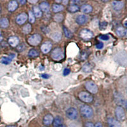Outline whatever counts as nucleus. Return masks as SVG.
I'll list each match as a JSON object with an SVG mask.
<instances>
[{"instance_id":"25","label":"nucleus","mask_w":127,"mask_h":127,"mask_svg":"<svg viewBox=\"0 0 127 127\" xmlns=\"http://www.w3.org/2000/svg\"><path fill=\"white\" fill-rule=\"evenodd\" d=\"M33 14L34 17L36 16V17H40L42 15V12L39 9V7L38 6H34L33 7Z\"/></svg>"},{"instance_id":"14","label":"nucleus","mask_w":127,"mask_h":127,"mask_svg":"<svg viewBox=\"0 0 127 127\" xmlns=\"http://www.w3.org/2000/svg\"><path fill=\"white\" fill-rule=\"evenodd\" d=\"M109 127H121V125L116 120L109 118L107 120Z\"/></svg>"},{"instance_id":"41","label":"nucleus","mask_w":127,"mask_h":127,"mask_svg":"<svg viewBox=\"0 0 127 127\" xmlns=\"http://www.w3.org/2000/svg\"><path fill=\"white\" fill-rule=\"evenodd\" d=\"M15 57V54H10V59H13V58Z\"/></svg>"},{"instance_id":"3","label":"nucleus","mask_w":127,"mask_h":127,"mask_svg":"<svg viewBox=\"0 0 127 127\" xmlns=\"http://www.w3.org/2000/svg\"><path fill=\"white\" fill-rule=\"evenodd\" d=\"M79 98L83 102L86 103H90L93 101V97L91 94L85 92H81L79 94Z\"/></svg>"},{"instance_id":"8","label":"nucleus","mask_w":127,"mask_h":127,"mask_svg":"<svg viewBox=\"0 0 127 127\" xmlns=\"http://www.w3.org/2000/svg\"><path fill=\"white\" fill-rule=\"evenodd\" d=\"M94 34L88 29H83L80 32V36L84 39H90L93 38Z\"/></svg>"},{"instance_id":"4","label":"nucleus","mask_w":127,"mask_h":127,"mask_svg":"<svg viewBox=\"0 0 127 127\" xmlns=\"http://www.w3.org/2000/svg\"><path fill=\"white\" fill-rule=\"evenodd\" d=\"M115 115L117 119L120 121H123L125 118V110L121 106H117L115 109Z\"/></svg>"},{"instance_id":"11","label":"nucleus","mask_w":127,"mask_h":127,"mask_svg":"<svg viewBox=\"0 0 127 127\" xmlns=\"http://www.w3.org/2000/svg\"><path fill=\"white\" fill-rule=\"evenodd\" d=\"M112 6H113V9L115 11H120L124 6V2L114 1H113V3H112Z\"/></svg>"},{"instance_id":"23","label":"nucleus","mask_w":127,"mask_h":127,"mask_svg":"<svg viewBox=\"0 0 127 127\" xmlns=\"http://www.w3.org/2000/svg\"><path fill=\"white\" fill-rule=\"evenodd\" d=\"M93 69V66L91 64L87 63L83 66L82 69L85 72H90Z\"/></svg>"},{"instance_id":"45","label":"nucleus","mask_w":127,"mask_h":127,"mask_svg":"<svg viewBox=\"0 0 127 127\" xmlns=\"http://www.w3.org/2000/svg\"><path fill=\"white\" fill-rule=\"evenodd\" d=\"M66 127V126H65L64 125H61V126H59V127Z\"/></svg>"},{"instance_id":"16","label":"nucleus","mask_w":127,"mask_h":127,"mask_svg":"<svg viewBox=\"0 0 127 127\" xmlns=\"http://www.w3.org/2000/svg\"><path fill=\"white\" fill-rule=\"evenodd\" d=\"M39 9L44 12H48L50 10V5L47 2H41L39 4Z\"/></svg>"},{"instance_id":"40","label":"nucleus","mask_w":127,"mask_h":127,"mask_svg":"<svg viewBox=\"0 0 127 127\" xmlns=\"http://www.w3.org/2000/svg\"><path fill=\"white\" fill-rule=\"evenodd\" d=\"M94 127H103V126L100 123H97L94 126Z\"/></svg>"},{"instance_id":"20","label":"nucleus","mask_w":127,"mask_h":127,"mask_svg":"<svg viewBox=\"0 0 127 127\" xmlns=\"http://www.w3.org/2000/svg\"><path fill=\"white\" fill-rule=\"evenodd\" d=\"M116 33L119 36H125L127 35V29L123 27H119L116 29Z\"/></svg>"},{"instance_id":"24","label":"nucleus","mask_w":127,"mask_h":127,"mask_svg":"<svg viewBox=\"0 0 127 127\" xmlns=\"http://www.w3.org/2000/svg\"><path fill=\"white\" fill-rule=\"evenodd\" d=\"M51 38L55 41H59L62 38V35L59 32H54L51 34Z\"/></svg>"},{"instance_id":"46","label":"nucleus","mask_w":127,"mask_h":127,"mask_svg":"<svg viewBox=\"0 0 127 127\" xmlns=\"http://www.w3.org/2000/svg\"><path fill=\"white\" fill-rule=\"evenodd\" d=\"M29 2H30V3H36V2H37V1H29Z\"/></svg>"},{"instance_id":"35","label":"nucleus","mask_w":127,"mask_h":127,"mask_svg":"<svg viewBox=\"0 0 127 127\" xmlns=\"http://www.w3.org/2000/svg\"><path fill=\"white\" fill-rule=\"evenodd\" d=\"M103 47H104V44L102 42H100L96 45V48L97 49H102V48H103Z\"/></svg>"},{"instance_id":"27","label":"nucleus","mask_w":127,"mask_h":127,"mask_svg":"<svg viewBox=\"0 0 127 127\" xmlns=\"http://www.w3.org/2000/svg\"><path fill=\"white\" fill-rule=\"evenodd\" d=\"M63 30H64V34H65V37L68 38H71L72 37V34L71 31H70L65 26H64L63 28Z\"/></svg>"},{"instance_id":"48","label":"nucleus","mask_w":127,"mask_h":127,"mask_svg":"<svg viewBox=\"0 0 127 127\" xmlns=\"http://www.w3.org/2000/svg\"><path fill=\"white\" fill-rule=\"evenodd\" d=\"M0 121H1V118H0Z\"/></svg>"},{"instance_id":"36","label":"nucleus","mask_w":127,"mask_h":127,"mask_svg":"<svg viewBox=\"0 0 127 127\" xmlns=\"http://www.w3.org/2000/svg\"><path fill=\"white\" fill-rule=\"evenodd\" d=\"M101 26H100V29H105V28H107V23L105 22H102L101 24Z\"/></svg>"},{"instance_id":"9","label":"nucleus","mask_w":127,"mask_h":127,"mask_svg":"<svg viewBox=\"0 0 127 127\" xmlns=\"http://www.w3.org/2000/svg\"><path fill=\"white\" fill-rule=\"evenodd\" d=\"M28 16L26 13H22L19 14L17 16V17L16 19V22L18 24L22 25L26 22V20H28Z\"/></svg>"},{"instance_id":"29","label":"nucleus","mask_w":127,"mask_h":127,"mask_svg":"<svg viewBox=\"0 0 127 127\" xmlns=\"http://www.w3.org/2000/svg\"><path fill=\"white\" fill-rule=\"evenodd\" d=\"M31 30L32 27L31 26V24H26L25 26H24L23 29H22L24 33L25 34H29L31 31Z\"/></svg>"},{"instance_id":"13","label":"nucleus","mask_w":127,"mask_h":127,"mask_svg":"<svg viewBox=\"0 0 127 127\" xmlns=\"http://www.w3.org/2000/svg\"><path fill=\"white\" fill-rule=\"evenodd\" d=\"M76 22L79 25L85 24L88 21V17L85 15H78L76 18Z\"/></svg>"},{"instance_id":"5","label":"nucleus","mask_w":127,"mask_h":127,"mask_svg":"<svg viewBox=\"0 0 127 127\" xmlns=\"http://www.w3.org/2000/svg\"><path fill=\"white\" fill-rule=\"evenodd\" d=\"M41 36L38 34H35L31 36L28 39V42L32 46H36V45H39L41 41Z\"/></svg>"},{"instance_id":"10","label":"nucleus","mask_w":127,"mask_h":127,"mask_svg":"<svg viewBox=\"0 0 127 127\" xmlns=\"http://www.w3.org/2000/svg\"><path fill=\"white\" fill-rule=\"evenodd\" d=\"M52 47V44L51 43V42L46 41L41 45V50L42 52L44 53V54H48L51 50Z\"/></svg>"},{"instance_id":"21","label":"nucleus","mask_w":127,"mask_h":127,"mask_svg":"<svg viewBox=\"0 0 127 127\" xmlns=\"http://www.w3.org/2000/svg\"><path fill=\"white\" fill-rule=\"evenodd\" d=\"M52 9H53V11L55 13H58V12H61L64 10V6L63 5L61 4H54L53 5Z\"/></svg>"},{"instance_id":"38","label":"nucleus","mask_w":127,"mask_h":127,"mask_svg":"<svg viewBox=\"0 0 127 127\" xmlns=\"http://www.w3.org/2000/svg\"><path fill=\"white\" fill-rule=\"evenodd\" d=\"M41 76L43 78H44V79H48L50 77V76L49 74H43L41 75Z\"/></svg>"},{"instance_id":"12","label":"nucleus","mask_w":127,"mask_h":127,"mask_svg":"<svg viewBox=\"0 0 127 127\" xmlns=\"http://www.w3.org/2000/svg\"><path fill=\"white\" fill-rule=\"evenodd\" d=\"M53 121H54V118H53L52 114H48L44 117L43 122L45 126H48L50 125L53 123Z\"/></svg>"},{"instance_id":"42","label":"nucleus","mask_w":127,"mask_h":127,"mask_svg":"<svg viewBox=\"0 0 127 127\" xmlns=\"http://www.w3.org/2000/svg\"><path fill=\"white\" fill-rule=\"evenodd\" d=\"M39 69H40L41 71H43V70H44V67L42 65H39Z\"/></svg>"},{"instance_id":"22","label":"nucleus","mask_w":127,"mask_h":127,"mask_svg":"<svg viewBox=\"0 0 127 127\" xmlns=\"http://www.w3.org/2000/svg\"><path fill=\"white\" fill-rule=\"evenodd\" d=\"M9 26V21L6 18H3L0 20V26L2 28H7Z\"/></svg>"},{"instance_id":"26","label":"nucleus","mask_w":127,"mask_h":127,"mask_svg":"<svg viewBox=\"0 0 127 127\" xmlns=\"http://www.w3.org/2000/svg\"><path fill=\"white\" fill-rule=\"evenodd\" d=\"M79 10V7L77 4H71L69 7V10L70 12L75 13Z\"/></svg>"},{"instance_id":"37","label":"nucleus","mask_w":127,"mask_h":127,"mask_svg":"<svg viewBox=\"0 0 127 127\" xmlns=\"http://www.w3.org/2000/svg\"><path fill=\"white\" fill-rule=\"evenodd\" d=\"M87 55H88V54H87L85 52H83L82 53V54H81V59H82L85 60V59H87V57H88V56H87Z\"/></svg>"},{"instance_id":"28","label":"nucleus","mask_w":127,"mask_h":127,"mask_svg":"<svg viewBox=\"0 0 127 127\" xmlns=\"http://www.w3.org/2000/svg\"><path fill=\"white\" fill-rule=\"evenodd\" d=\"M28 55L31 57H38L39 55V52L36 49H31L29 50Z\"/></svg>"},{"instance_id":"39","label":"nucleus","mask_w":127,"mask_h":127,"mask_svg":"<svg viewBox=\"0 0 127 127\" xmlns=\"http://www.w3.org/2000/svg\"><path fill=\"white\" fill-rule=\"evenodd\" d=\"M85 127H94V125L91 122H87L85 124Z\"/></svg>"},{"instance_id":"17","label":"nucleus","mask_w":127,"mask_h":127,"mask_svg":"<svg viewBox=\"0 0 127 127\" xmlns=\"http://www.w3.org/2000/svg\"><path fill=\"white\" fill-rule=\"evenodd\" d=\"M93 8L91 5L88 4H83L81 8V11L85 13H89L92 12Z\"/></svg>"},{"instance_id":"15","label":"nucleus","mask_w":127,"mask_h":127,"mask_svg":"<svg viewBox=\"0 0 127 127\" xmlns=\"http://www.w3.org/2000/svg\"><path fill=\"white\" fill-rule=\"evenodd\" d=\"M8 43L10 45V46L15 47V46H17L19 43V39L16 36H12L8 39Z\"/></svg>"},{"instance_id":"32","label":"nucleus","mask_w":127,"mask_h":127,"mask_svg":"<svg viewBox=\"0 0 127 127\" xmlns=\"http://www.w3.org/2000/svg\"><path fill=\"white\" fill-rule=\"evenodd\" d=\"M29 20L31 23H34L35 21V17L33 14V12L31 11L29 12Z\"/></svg>"},{"instance_id":"49","label":"nucleus","mask_w":127,"mask_h":127,"mask_svg":"<svg viewBox=\"0 0 127 127\" xmlns=\"http://www.w3.org/2000/svg\"></svg>"},{"instance_id":"47","label":"nucleus","mask_w":127,"mask_h":127,"mask_svg":"<svg viewBox=\"0 0 127 127\" xmlns=\"http://www.w3.org/2000/svg\"><path fill=\"white\" fill-rule=\"evenodd\" d=\"M7 127H15V126H8Z\"/></svg>"},{"instance_id":"31","label":"nucleus","mask_w":127,"mask_h":127,"mask_svg":"<svg viewBox=\"0 0 127 127\" xmlns=\"http://www.w3.org/2000/svg\"><path fill=\"white\" fill-rule=\"evenodd\" d=\"M11 61H12V59L9 57H3L1 60V62L3 64H9Z\"/></svg>"},{"instance_id":"18","label":"nucleus","mask_w":127,"mask_h":127,"mask_svg":"<svg viewBox=\"0 0 127 127\" xmlns=\"http://www.w3.org/2000/svg\"><path fill=\"white\" fill-rule=\"evenodd\" d=\"M18 3L16 1H12L8 3V8L10 12H14L15 10L18 8Z\"/></svg>"},{"instance_id":"30","label":"nucleus","mask_w":127,"mask_h":127,"mask_svg":"<svg viewBox=\"0 0 127 127\" xmlns=\"http://www.w3.org/2000/svg\"><path fill=\"white\" fill-rule=\"evenodd\" d=\"M64 19V16L62 14H57L54 17V20L55 21L58 22H62Z\"/></svg>"},{"instance_id":"2","label":"nucleus","mask_w":127,"mask_h":127,"mask_svg":"<svg viewBox=\"0 0 127 127\" xmlns=\"http://www.w3.org/2000/svg\"><path fill=\"white\" fill-rule=\"evenodd\" d=\"M52 58L55 61H61L64 58V53L61 48H56L52 52Z\"/></svg>"},{"instance_id":"43","label":"nucleus","mask_w":127,"mask_h":127,"mask_svg":"<svg viewBox=\"0 0 127 127\" xmlns=\"http://www.w3.org/2000/svg\"><path fill=\"white\" fill-rule=\"evenodd\" d=\"M19 3H20V4H24V3H26V1H19Z\"/></svg>"},{"instance_id":"44","label":"nucleus","mask_w":127,"mask_h":127,"mask_svg":"<svg viewBox=\"0 0 127 127\" xmlns=\"http://www.w3.org/2000/svg\"><path fill=\"white\" fill-rule=\"evenodd\" d=\"M2 39H3V36H2L1 33L0 32V41H1Z\"/></svg>"},{"instance_id":"6","label":"nucleus","mask_w":127,"mask_h":127,"mask_svg":"<svg viewBox=\"0 0 127 127\" xmlns=\"http://www.w3.org/2000/svg\"><path fill=\"white\" fill-rule=\"evenodd\" d=\"M65 114L66 116L70 120H76L78 118V111H77L76 109L74 108V107H70L65 112Z\"/></svg>"},{"instance_id":"1","label":"nucleus","mask_w":127,"mask_h":127,"mask_svg":"<svg viewBox=\"0 0 127 127\" xmlns=\"http://www.w3.org/2000/svg\"><path fill=\"white\" fill-rule=\"evenodd\" d=\"M80 112H81V115L86 118H90L92 117L93 114H94L92 107L87 105H83L81 106L80 108Z\"/></svg>"},{"instance_id":"7","label":"nucleus","mask_w":127,"mask_h":127,"mask_svg":"<svg viewBox=\"0 0 127 127\" xmlns=\"http://www.w3.org/2000/svg\"><path fill=\"white\" fill-rule=\"evenodd\" d=\"M85 88L92 94H96L98 91V87L97 85L93 81H87L85 83Z\"/></svg>"},{"instance_id":"34","label":"nucleus","mask_w":127,"mask_h":127,"mask_svg":"<svg viewBox=\"0 0 127 127\" xmlns=\"http://www.w3.org/2000/svg\"><path fill=\"white\" fill-rule=\"evenodd\" d=\"M70 72H71V71H70L69 69H68V68H65V69L64 70V71H63V75L64 76L68 75V74L70 73Z\"/></svg>"},{"instance_id":"33","label":"nucleus","mask_w":127,"mask_h":127,"mask_svg":"<svg viewBox=\"0 0 127 127\" xmlns=\"http://www.w3.org/2000/svg\"><path fill=\"white\" fill-rule=\"evenodd\" d=\"M99 38L103 41H107L109 39V37L107 35H100L99 36Z\"/></svg>"},{"instance_id":"19","label":"nucleus","mask_w":127,"mask_h":127,"mask_svg":"<svg viewBox=\"0 0 127 127\" xmlns=\"http://www.w3.org/2000/svg\"><path fill=\"white\" fill-rule=\"evenodd\" d=\"M63 119L62 117L59 116H57L55 118V119H54V121H53V124L55 127H58L61 126V125H63Z\"/></svg>"}]
</instances>
